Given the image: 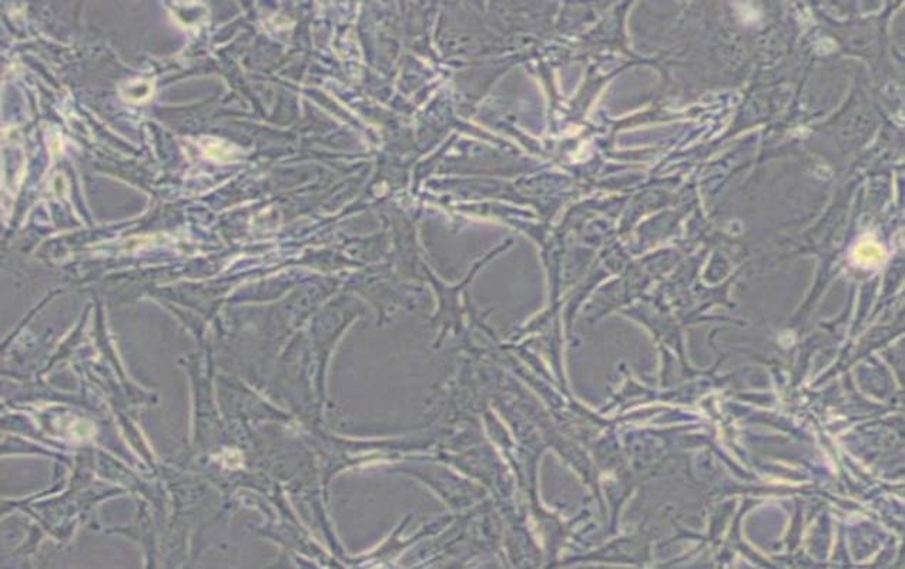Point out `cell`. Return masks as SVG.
Listing matches in <instances>:
<instances>
[{
    "label": "cell",
    "mask_w": 905,
    "mask_h": 569,
    "mask_svg": "<svg viewBox=\"0 0 905 569\" xmlns=\"http://www.w3.org/2000/svg\"><path fill=\"white\" fill-rule=\"evenodd\" d=\"M153 94V82L146 79H136L127 82L122 87V97L130 103H143Z\"/></svg>",
    "instance_id": "cell-1"
},
{
    "label": "cell",
    "mask_w": 905,
    "mask_h": 569,
    "mask_svg": "<svg viewBox=\"0 0 905 569\" xmlns=\"http://www.w3.org/2000/svg\"><path fill=\"white\" fill-rule=\"evenodd\" d=\"M854 260L862 266H877L884 260V250L874 241H862L854 248Z\"/></svg>",
    "instance_id": "cell-2"
}]
</instances>
